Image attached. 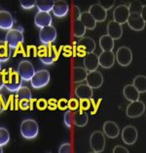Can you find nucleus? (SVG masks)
Instances as JSON below:
<instances>
[{"label": "nucleus", "instance_id": "1", "mask_svg": "<svg viewBox=\"0 0 146 153\" xmlns=\"http://www.w3.org/2000/svg\"><path fill=\"white\" fill-rule=\"evenodd\" d=\"M4 78H5V87L8 91L10 92H18V90L23 86V82L21 76L19 75L17 71L12 70L10 68L8 70V73H4Z\"/></svg>", "mask_w": 146, "mask_h": 153}, {"label": "nucleus", "instance_id": "2", "mask_svg": "<svg viewBox=\"0 0 146 153\" xmlns=\"http://www.w3.org/2000/svg\"><path fill=\"white\" fill-rule=\"evenodd\" d=\"M20 131H21V135L23 137V139L33 140L38 136L39 133L38 123L31 118L24 119L21 124Z\"/></svg>", "mask_w": 146, "mask_h": 153}, {"label": "nucleus", "instance_id": "3", "mask_svg": "<svg viewBox=\"0 0 146 153\" xmlns=\"http://www.w3.org/2000/svg\"><path fill=\"white\" fill-rule=\"evenodd\" d=\"M24 41L23 36V29L22 27L19 28H12L8 30L5 36V42L9 45L10 49H17V48L22 45Z\"/></svg>", "mask_w": 146, "mask_h": 153}, {"label": "nucleus", "instance_id": "4", "mask_svg": "<svg viewBox=\"0 0 146 153\" xmlns=\"http://www.w3.org/2000/svg\"><path fill=\"white\" fill-rule=\"evenodd\" d=\"M96 50V42L90 37L80 38L76 45V56L85 57L88 53L94 52Z\"/></svg>", "mask_w": 146, "mask_h": 153}, {"label": "nucleus", "instance_id": "5", "mask_svg": "<svg viewBox=\"0 0 146 153\" xmlns=\"http://www.w3.org/2000/svg\"><path fill=\"white\" fill-rule=\"evenodd\" d=\"M51 76L48 70H40L35 72V74L31 78V86L35 89L45 87L50 82Z\"/></svg>", "mask_w": 146, "mask_h": 153}, {"label": "nucleus", "instance_id": "6", "mask_svg": "<svg viewBox=\"0 0 146 153\" xmlns=\"http://www.w3.org/2000/svg\"><path fill=\"white\" fill-rule=\"evenodd\" d=\"M17 98L19 102V108L26 111L30 108V101L32 100V94L27 86H22L18 90Z\"/></svg>", "mask_w": 146, "mask_h": 153}, {"label": "nucleus", "instance_id": "7", "mask_svg": "<svg viewBox=\"0 0 146 153\" xmlns=\"http://www.w3.org/2000/svg\"><path fill=\"white\" fill-rule=\"evenodd\" d=\"M90 146L96 153L102 152L105 147V137L103 132L95 131L90 137Z\"/></svg>", "mask_w": 146, "mask_h": 153}, {"label": "nucleus", "instance_id": "8", "mask_svg": "<svg viewBox=\"0 0 146 153\" xmlns=\"http://www.w3.org/2000/svg\"><path fill=\"white\" fill-rule=\"evenodd\" d=\"M17 72L21 76L23 80H24V82H29L32 76H33V75L35 74V69L30 61H28V60H23V61L19 63Z\"/></svg>", "mask_w": 146, "mask_h": 153}, {"label": "nucleus", "instance_id": "9", "mask_svg": "<svg viewBox=\"0 0 146 153\" xmlns=\"http://www.w3.org/2000/svg\"><path fill=\"white\" fill-rule=\"evenodd\" d=\"M115 59L117 60L119 65L121 66H129L132 61V52L131 49L128 47H120L116 52Z\"/></svg>", "mask_w": 146, "mask_h": 153}, {"label": "nucleus", "instance_id": "10", "mask_svg": "<svg viewBox=\"0 0 146 153\" xmlns=\"http://www.w3.org/2000/svg\"><path fill=\"white\" fill-rule=\"evenodd\" d=\"M37 56L40 58L43 64L45 65H52L54 63V52H53L52 45H42L39 47L37 51Z\"/></svg>", "mask_w": 146, "mask_h": 153}, {"label": "nucleus", "instance_id": "11", "mask_svg": "<svg viewBox=\"0 0 146 153\" xmlns=\"http://www.w3.org/2000/svg\"><path fill=\"white\" fill-rule=\"evenodd\" d=\"M39 39L43 45H50L56 39V28L50 25L41 28L39 31Z\"/></svg>", "mask_w": 146, "mask_h": 153}, {"label": "nucleus", "instance_id": "12", "mask_svg": "<svg viewBox=\"0 0 146 153\" xmlns=\"http://www.w3.org/2000/svg\"><path fill=\"white\" fill-rule=\"evenodd\" d=\"M145 111V105L142 101H137L135 102H131L129 105L127 107V111H126V114L127 116L129 118H136L141 116Z\"/></svg>", "mask_w": 146, "mask_h": 153}, {"label": "nucleus", "instance_id": "13", "mask_svg": "<svg viewBox=\"0 0 146 153\" xmlns=\"http://www.w3.org/2000/svg\"><path fill=\"white\" fill-rule=\"evenodd\" d=\"M129 16V12L128 6L125 5V4H122V5L117 6L114 9V12H113V21L122 25L128 22Z\"/></svg>", "mask_w": 146, "mask_h": 153}, {"label": "nucleus", "instance_id": "14", "mask_svg": "<svg viewBox=\"0 0 146 153\" xmlns=\"http://www.w3.org/2000/svg\"><path fill=\"white\" fill-rule=\"evenodd\" d=\"M137 137H138V133L135 126L128 125L122 131V140L129 146H132L136 142Z\"/></svg>", "mask_w": 146, "mask_h": 153}, {"label": "nucleus", "instance_id": "15", "mask_svg": "<svg viewBox=\"0 0 146 153\" xmlns=\"http://www.w3.org/2000/svg\"><path fill=\"white\" fill-rule=\"evenodd\" d=\"M87 84L90 86L92 89H96L99 88L103 83V76L99 71H92L88 72L86 76Z\"/></svg>", "mask_w": 146, "mask_h": 153}, {"label": "nucleus", "instance_id": "16", "mask_svg": "<svg viewBox=\"0 0 146 153\" xmlns=\"http://www.w3.org/2000/svg\"><path fill=\"white\" fill-rule=\"evenodd\" d=\"M127 23L129 28L135 31H141L145 27V21L140 14H129Z\"/></svg>", "mask_w": 146, "mask_h": 153}, {"label": "nucleus", "instance_id": "17", "mask_svg": "<svg viewBox=\"0 0 146 153\" xmlns=\"http://www.w3.org/2000/svg\"><path fill=\"white\" fill-rule=\"evenodd\" d=\"M88 12L96 22H102L106 19V17H107L106 11H105L99 3L91 5Z\"/></svg>", "mask_w": 146, "mask_h": 153}, {"label": "nucleus", "instance_id": "18", "mask_svg": "<svg viewBox=\"0 0 146 153\" xmlns=\"http://www.w3.org/2000/svg\"><path fill=\"white\" fill-rule=\"evenodd\" d=\"M115 63V54L112 51H102L99 55V64L104 69H109Z\"/></svg>", "mask_w": 146, "mask_h": 153}, {"label": "nucleus", "instance_id": "19", "mask_svg": "<svg viewBox=\"0 0 146 153\" xmlns=\"http://www.w3.org/2000/svg\"><path fill=\"white\" fill-rule=\"evenodd\" d=\"M84 68L86 69L87 72L96 71L97 67L99 66V55L95 52H91L88 53L84 57Z\"/></svg>", "mask_w": 146, "mask_h": 153}, {"label": "nucleus", "instance_id": "20", "mask_svg": "<svg viewBox=\"0 0 146 153\" xmlns=\"http://www.w3.org/2000/svg\"><path fill=\"white\" fill-rule=\"evenodd\" d=\"M53 13H54L55 17L56 18H63L67 15L68 11H69V6L66 1L64 0H58V1L54 2V6H53Z\"/></svg>", "mask_w": 146, "mask_h": 153}, {"label": "nucleus", "instance_id": "21", "mask_svg": "<svg viewBox=\"0 0 146 153\" xmlns=\"http://www.w3.org/2000/svg\"><path fill=\"white\" fill-rule=\"evenodd\" d=\"M109 37L113 40H119L122 35H123V28L119 23L115 22L114 21H111L107 25V34Z\"/></svg>", "mask_w": 146, "mask_h": 153}, {"label": "nucleus", "instance_id": "22", "mask_svg": "<svg viewBox=\"0 0 146 153\" xmlns=\"http://www.w3.org/2000/svg\"><path fill=\"white\" fill-rule=\"evenodd\" d=\"M14 19L10 12L0 11V29L10 30L13 28Z\"/></svg>", "mask_w": 146, "mask_h": 153}, {"label": "nucleus", "instance_id": "23", "mask_svg": "<svg viewBox=\"0 0 146 153\" xmlns=\"http://www.w3.org/2000/svg\"><path fill=\"white\" fill-rule=\"evenodd\" d=\"M34 23L40 29L46 26H50L52 25L51 15L49 13H44V12H38L34 17Z\"/></svg>", "mask_w": 146, "mask_h": 153}, {"label": "nucleus", "instance_id": "24", "mask_svg": "<svg viewBox=\"0 0 146 153\" xmlns=\"http://www.w3.org/2000/svg\"><path fill=\"white\" fill-rule=\"evenodd\" d=\"M75 95L79 100L81 99H92L93 98V89L88 84L81 83L75 87Z\"/></svg>", "mask_w": 146, "mask_h": 153}, {"label": "nucleus", "instance_id": "25", "mask_svg": "<svg viewBox=\"0 0 146 153\" xmlns=\"http://www.w3.org/2000/svg\"><path fill=\"white\" fill-rule=\"evenodd\" d=\"M119 126L114 121H106L103 124V134L110 139H116L119 136Z\"/></svg>", "mask_w": 146, "mask_h": 153}, {"label": "nucleus", "instance_id": "26", "mask_svg": "<svg viewBox=\"0 0 146 153\" xmlns=\"http://www.w3.org/2000/svg\"><path fill=\"white\" fill-rule=\"evenodd\" d=\"M88 114L86 111L82 110H79L74 114H72V121L74 123V125L77 127H85L88 123Z\"/></svg>", "mask_w": 146, "mask_h": 153}, {"label": "nucleus", "instance_id": "27", "mask_svg": "<svg viewBox=\"0 0 146 153\" xmlns=\"http://www.w3.org/2000/svg\"><path fill=\"white\" fill-rule=\"evenodd\" d=\"M123 94L125 98L129 102H135L139 100V92L137 91L132 84H128L123 88Z\"/></svg>", "mask_w": 146, "mask_h": 153}, {"label": "nucleus", "instance_id": "28", "mask_svg": "<svg viewBox=\"0 0 146 153\" xmlns=\"http://www.w3.org/2000/svg\"><path fill=\"white\" fill-rule=\"evenodd\" d=\"M79 21L82 22V25L85 26V28L89 30L95 29L96 26V22L93 19L92 16L89 14V12H83V13H81Z\"/></svg>", "mask_w": 146, "mask_h": 153}, {"label": "nucleus", "instance_id": "29", "mask_svg": "<svg viewBox=\"0 0 146 153\" xmlns=\"http://www.w3.org/2000/svg\"><path fill=\"white\" fill-rule=\"evenodd\" d=\"M88 72L86 71L84 67L76 66L73 69V82L74 83H80L86 80Z\"/></svg>", "mask_w": 146, "mask_h": 153}, {"label": "nucleus", "instance_id": "30", "mask_svg": "<svg viewBox=\"0 0 146 153\" xmlns=\"http://www.w3.org/2000/svg\"><path fill=\"white\" fill-rule=\"evenodd\" d=\"M99 47L102 51H112L114 49V40L108 35L101 36L99 39Z\"/></svg>", "mask_w": 146, "mask_h": 153}, {"label": "nucleus", "instance_id": "31", "mask_svg": "<svg viewBox=\"0 0 146 153\" xmlns=\"http://www.w3.org/2000/svg\"><path fill=\"white\" fill-rule=\"evenodd\" d=\"M132 85L139 92V93H145L146 92V76L143 75L136 76L133 79Z\"/></svg>", "mask_w": 146, "mask_h": 153}, {"label": "nucleus", "instance_id": "32", "mask_svg": "<svg viewBox=\"0 0 146 153\" xmlns=\"http://www.w3.org/2000/svg\"><path fill=\"white\" fill-rule=\"evenodd\" d=\"M10 47L5 41H0V62H7L10 59Z\"/></svg>", "mask_w": 146, "mask_h": 153}, {"label": "nucleus", "instance_id": "33", "mask_svg": "<svg viewBox=\"0 0 146 153\" xmlns=\"http://www.w3.org/2000/svg\"><path fill=\"white\" fill-rule=\"evenodd\" d=\"M85 33H86V28L82 25V22L79 19L74 21V25H73V35H74V37L82 38L84 37Z\"/></svg>", "mask_w": 146, "mask_h": 153}, {"label": "nucleus", "instance_id": "34", "mask_svg": "<svg viewBox=\"0 0 146 153\" xmlns=\"http://www.w3.org/2000/svg\"><path fill=\"white\" fill-rule=\"evenodd\" d=\"M55 1H36V7L38 12H44V13H50L54 6Z\"/></svg>", "mask_w": 146, "mask_h": 153}, {"label": "nucleus", "instance_id": "35", "mask_svg": "<svg viewBox=\"0 0 146 153\" xmlns=\"http://www.w3.org/2000/svg\"><path fill=\"white\" fill-rule=\"evenodd\" d=\"M143 7L144 5L140 1H132L129 4V6H128L129 14H141Z\"/></svg>", "mask_w": 146, "mask_h": 153}, {"label": "nucleus", "instance_id": "36", "mask_svg": "<svg viewBox=\"0 0 146 153\" xmlns=\"http://www.w3.org/2000/svg\"><path fill=\"white\" fill-rule=\"evenodd\" d=\"M10 140V133L6 128L0 127V146H6Z\"/></svg>", "mask_w": 146, "mask_h": 153}, {"label": "nucleus", "instance_id": "37", "mask_svg": "<svg viewBox=\"0 0 146 153\" xmlns=\"http://www.w3.org/2000/svg\"><path fill=\"white\" fill-rule=\"evenodd\" d=\"M91 106H92L91 99H81L79 101V108L84 111L90 110Z\"/></svg>", "mask_w": 146, "mask_h": 153}, {"label": "nucleus", "instance_id": "38", "mask_svg": "<svg viewBox=\"0 0 146 153\" xmlns=\"http://www.w3.org/2000/svg\"><path fill=\"white\" fill-rule=\"evenodd\" d=\"M21 7L24 10H30L36 6V1L34 0H24V1H20Z\"/></svg>", "mask_w": 146, "mask_h": 153}, {"label": "nucleus", "instance_id": "39", "mask_svg": "<svg viewBox=\"0 0 146 153\" xmlns=\"http://www.w3.org/2000/svg\"><path fill=\"white\" fill-rule=\"evenodd\" d=\"M67 108H69V111H75L79 108V101L75 98H71L70 100H68L67 102Z\"/></svg>", "mask_w": 146, "mask_h": 153}, {"label": "nucleus", "instance_id": "40", "mask_svg": "<svg viewBox=\"0 0 146 153\" xmlns=\"http://www.w3.org/2000/svg\"><path fill=\"white\" fill-rule=\"evenodd\" d=\"M63 121H64V124H65V126L67 128H71L72 127L73 121H72V112H71V111H67L65 114H64Z\"/></svg>", "mask_w": 146, "mask_h": 153}, {"label": "nucleus", "instance_id": "41", "mask_svg": "<svg viewBox=\"0 0 146 153\" xmlns=\"http://www.w3.org/2000/svg\"><path fill=\"white\" fill-rule=\"evenodd\" d=\"M36 108H37L39 111H45L48 108V101L44 98L37 100V101H36Z\"/></svg>", "mask_w": 146, "mask_h": 153}, {"label": "nucleus", "instance_id": "42", "mask_svg": "<svg viewBox=\"0 0 146 153\" xmlns=\"http://www.w3.org/2000/svg\"><path fill=\"white\" fill-rule=\"evenodd\" d=\"M114 1H109V0H101V1L99 2V4L103 8V9L105 11H108V10H110L111 8L114 6Z\"/></svg>", "mask_w": 146, "mask_h": 153}, {"label": "nucleus", "instance_id": "43", "mask_svg": "<svg viewBox=\"0 0 146 153\" xmlns=\"http://www.w3.org/2000/svg\"><path fill=\"white\" fill-rule=\"evenodd\" d=\"M72 151V147H71V143H63L59 146V153H70Z\"/></svg>", "mask_w": 146, "mask_h": 153}, {"label": "nucleus", "instance_id": "44", "mask_svg": "<svg viewBox=\"0 0 146 153\" xmlns=\"http://www.w3.org/2000/svg\"><path fill=\"white\" fill-rule=\"evenodd\" d=\"M48 110L50 111H55L58 108V101L55 98H51L48 100Z\"/></svg>", "mask_w": 146, "mask_h": 153}, {"label": "nucleus", "instance_id": "45", "mask_svg": "<svg viewBox=\"0 0 146 153\" xmlns=\"http://www.w3.org/2000/svg\"><path fill=\"white\" fill-rule=\"evenodd\" d=\"M62 51H63V56L64 57H70L73 55V51H72V46L66 45L62 48Z\"/></svg>", "mask_w": 146, "mask_h": 153}, {"label": "nucleus", "instance_id": "46", "mask_svg": "<svg viewBox=\"0 0 146 153\" xmlns=\"http://www.w3.org/2000/svg\"><path fill=\"white\" fill-rule=\"evenodd\" d=\"M67 102H68V100L66 99H59V101H58V108H59L60 111H64V110H66L67 108Z\"/></svg>", "mask_w": 146, "mask_h": 153}, {"label": "nucleus", "instance_id": "47", "mask_svg": "<svg viewBox=\"0 0 146 153\" xmlns=\"http://www.w3.org/2000/svg\"><path fill=\"white\" fill-rule=\"evenodd\" d=\"M80 16H81V11H80V8L74 5L73 7V17H74V21H77V19H80Z\"/></svg>", "mask_w": 146, "mask_h": 153}, {"label": "nucleus", "instance_id": "48", "mask_svg": "<svg viewBox=\"0 0 146 153\" xmlns=\"http://www.w3.org/2000/svg\"><path fill=\"white\" fill-rule=\"evenodd\" d=\"M113 153H129V150L122 146H116L113 148Z\"/></svg>", "mask_w": 146, "mask_h": 153}, {"label": "nucleus", "instance_id": "49", "mask_svg": "<svg viewBox=\"0 0 146 153\" xmlns=\"http://www.w3.org/2000/svg\"><path fill=\"white\" fill-rule=\"evenodd\" d=\"M13 99H14V96H13V95H11L10 97H9V100H8L7 104H6V108H10V110H11V111L15 110V106H14L15 100H13Z\"/></svg>", "mask_w": 146, "mask_h": 153}, {"label": "nucleus", "instance_id": "50", "mask_svg": "<svg viewBox=\"0 0 146 153\" xmlns=\"http://www.w3.org/2000/svg\"><path fill=\"white\" fill-rule=\"evenodd\" d=\"M101 100H102V99H99V101H97V103L96 104V103H95V101H94V100H93V98L91 99V103H92V105H93V106H94V108H95V110L92 111V114H96L97 110H99V104L101 103Z\"/></svg>", "mask_w": 146, "mask_h": 153}, {"label": "nucleus", "instance_id": "51", "mask_svg": "<svg viewBox=\"0 0 146 153\" xmlns=\"http://www.w3.org/2000/svg\"><path fill=\"white\" fill-rule=\"evenodd\" d=\"M6 110V104L5 101H4V98L3 96L0 94V112H2Z\"/></svg>", "mask_w": 146, "mask_h": 153}, {"label": "nucleus", "instance_id": "52", "mask_svg": "<svg viewBox=\"0 0 146 153\" xmlns=\"http://www.w3.org/2000/svg\"><path fill=\"white\" fill-rule=\"evenodd\" d=\"M4 73H5V71H0V89L5 86V78H4Z\"/></svg>", "mask_w": 146, "mask_h": 153}, {"label": "nucleus", "instance_id": "53", "mask_svg": "<svg viewBox=\"0 0 146 153\" xmlns=\"http://www.w3.org/2000/svg\"><path fill=\"white\" fill-rule=\"evenodd\" d=\"M3 152V148H2V146H0V153Z\"/></svg>", "mask_w": 146, "mask_h": 153}, {"label": "nucleus", "instance_id": "54", "mask_svg": "<svg viewBox=\"0 0 146 153\" xmlns=\"http://www.w3.org/2000/svg\"><path fill=\"white\" fill-rule=\"evenodd\" d=\"M0 71H1V62H0Z\"/></svg>", "mask_w": 146, "mask_h": 153}]
</instances>
